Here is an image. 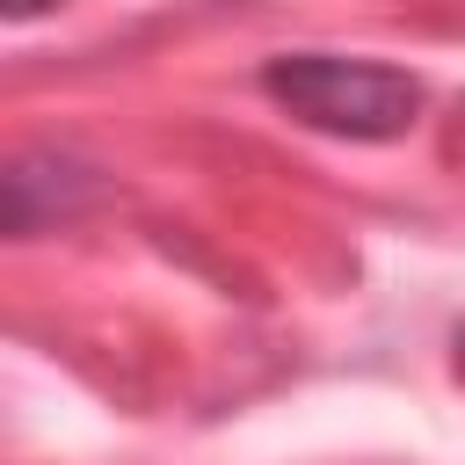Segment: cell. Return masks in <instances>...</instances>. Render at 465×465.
Masks as SVG:
<instances>
[{"instance_id": "6da1fadb", "label": "cell", "mask_w": 465, "mask_h": 465, "mask_svg": "<svg viewBox=\"0 0 465 465\" xmlns=\"http://www.w3.org/2000/svg\"><path fill=\"white\" fill-rule=\"evenodd\" d=\"M262 94L283 116H298L305 131L356 138V145L400 138L421 116V87H414L407 65L341 58V51H283V58H269L262 65Z\"/></svg>"}, {"instance_id": "7a4b0ae2", "label": "cell", "mask_w": 465, "mask_h": 465, "mask_svg": "<svg viewBox=\"0 0 465 465\" xmlns=\"http://www.w3.org/2000/svg\"><path fill=\"white\" fill-rule=\"evenodd\" d=\"M51 7H65V0H7V22H36V15H51Z\"/></svg>"}]
</instances>
